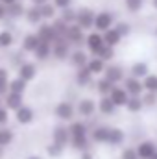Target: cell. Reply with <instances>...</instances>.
<instances>
[{
  "label": "cell",
  "mask_w": 157,
  "mask_h": 159,
  "mask_svg": "<svg viewBox=\"0 0 157 159\" xmlns=\"http://www.w3.org/2000/svg\"><path fill=\"white\" fill-rule=\"evenodd\" d=\"M70 54H72V46H70V43L67 39H57L52 44V57L56 61H59V63L69 61Z\"/></svg>",
  "instance_id": "5b68a950"
},
{
  "label": "cell",
  "mask_w": 157,
  "mask_h": 159,
  "mask_svg": "<svg viewBox=\"0 0 157 159\" xmlns=\"http://www.w3.org/2000/svg\"><path fill=\"white\" fill-rule=\"evenodd\" d=\"M96 106H98V113L102 115V117H115L117 115V106H115V102L109 98V96H100L98 98V102H96Z\"/></svg>",
  "instance_id": "d6986e66"
},
{
  "label": "cell",
  "mask_w": 157,
  "mask_h": 159,
  "mask_svg": "<svg viewBox=\"0 0 157 159\" xmlns=\"http://www.w3.org/2000/svg\"><path fill=\"white\" fill-rule=\"evenodd\" d=\"M52 26L56 28V32H57L59 39H65V35H67V30H69V24H67L65 20H61L59 17H56V19L52 20Z\"/></svg>",
  "instance_id": "ab89813d"
},
{
  "label": "cell",
  "mask_w": 157,
  "mask_h": 159,
  "mask_svg": "<svg viewBox=\"0 0 157 159\" xmlns=\"http://www.w3.org/2000/svg\"><path fill=\"white\" fill-rule=\"evenodd\" d=\"M135 148H137V154L141 159H150L157 152V143L152 139H142L135 144Z\"/></svg>",
  "instance_id": "2e32d148"
},
{
  "label": "cell",
  "mask_w": 157,
  "mask_h": 159,
  "mask_svg": "<svg viewBox=\"0 0 157 159\" xmlns=\"http://www.w3.org/2000/svg\"><path fill=\"white\" fill-rule=\"evenodd\" d=\"M24 61H26V52H22V50H17V52L11 54V57H9V63H11L15 69H19Z\"/></svg>",
  "instance_id": "7bdbcfd3"
},
{
  "label": "cell",
  "mask_w": 157,
  "mask_h": 159,
  "mask_svg": "<svg viewBox=\"0 0 157 159\" xmlns=\"http://www.w3.org/2000/svg\"><path fill=\"white\" fill-rule=\"evenodd\" d=\"M24 106V94L20 93H13V91H7L4 94V107H7L11 113H15L19 107Z\"/></svg>",
  "instance_id": "e0dca14e"
},
{
  "label": "cell",
  "mask_w": 157,
  "mask_h": 159,
  "mask_svg": "<svg viewBox=\"0 0 157 159\" xmlns=\"http://www.w3.org/2000/svg\"><path fill=\"white\" fill-rule=\"evenodd\" d=\"M122 39H124V37L118 34V30L115 26L104 32V41H105V44H109V46H113V48H117L118 44L122 43Z\"/></svg>",
  "instance_id": "d6a6232c"
},
{
  "label": "cell",
  "mask_w": 157,
  "mask_h": 159,
  "mask_svg": "<svg viewBox=\"0 0 157 159\" xmlns=\"http://www.w3.org/2000/svg\"><path fill=\"white\" fill-rule=\"evenodd\" d=\"M105 46V41H104V34L98 32V30H91L85 37V50L91 54V56H98L100 50Z\"/></svg>",
  "instance_id": "3957f363"
},
{
  "label": "cell",
  "mask_w": 157,
  "mask_h": 159,
  "mask_svg": "<svg viewBox=\"0 0 157 159\" xmlns=\"http://www.w3.org/2000/svg\"><path fill=\"white\" fill-rule=\"evenodd\" d=\"M120 159H141L135 146H124L120 150Z\"/></svg>",
  "instance_id": "bcb514c9"
},
{
  "label": "cell",
  "mask_w": 157,
  "mask_h": 159,
  "mask_svg": "<svg viewBox=\"0 0 157 159\" xmlns=\"http://www.w3.org/2000/svg\"><path fill=\"white\" fill-rule=\"evenodd\" d=\"M109 128L107 124H96L92 129H91V141L92 144H105L107 143V137H109Z\"/></svg>",
  "instance_id": "ac0fdd59"
},
{
  "label": "cell",
  "mask_w": 157,
  "mask_h": 159,
  "mask_svg": "<svg viewBox=\"0 0 157 159\" xmlns=\"http://www.w3.org/2000/svg\"><path fill=\"white\" fill-rule=\"evenodd\" d=\"M94 19H96V11H92L91 7H79L76 24H79L85 32H91L94 30Z\"/></svg>",
  "instance_id": "ba28073f"
},
{
  "label": "cell",
  "mask_w": 157,
  "mask_h": 159,
  "mask_svg": "<svg viewBox=\"0 0 157 159\" xmlns=\"http://www.w3.org/2000/svg\"><path fill=\"white\" fill-rule=\"evenodd\" d=\"M37 74H39V69H37V65L34 63V61H24L19 69H17V76L19 78H22L24 81H34V80L37 78Z\"/></svg>",
  "instance_id": "9a60e30c"
},
{
  "label": "cell",
  "mask_w": 157,
  "mask_h": 159,
  "mask_svg": "<svg viewBox=\"0 0 157 159\" xmlns=\"http://www.w3.org/2000/svg\"><path fill=\"white\" fill-rule=\"evenodd\" d=\"M152 6H154V9L157 11V0H152Z\"/></svg>",
  "instance_id": "9f6ffc18"
},
{
  "label": "cell",
  "mask_w": 157,
  "mask_h": 159,
  "mask_svg": "<svg viewBox=\"0 0 157 159\" xmlns=\"http://www.w3.org/2000/svg\"><path fill=\"white\" fill-rule=\"evenodd\" d=\"M37 35H39L41 41H44V43H50V44H54L56 41L59 39V35H57V32H56V28L52 26V22H41L39 26H37V32H35Z\"/></svg>",
  "instance_id": "4fadbf2b"
},
{
  "label": "cell",
  "mask_w": 157,
  "mask_h": 159,
  "mask_svg": "<svg viewBox=\"0 0 157 159\" xmlns=\"http://www.w3.org/2000/svg\"><path fill=\"white\" fill-rule=\"evenodd\" d=\"M39 35L35 34V32H30V34H26L22 41H20V50L22 52H26V54H34L35 50H37V46H39Z\"/></svg>",
  "instance_id": "44dd1931"
},
{
  "label": "cell",
  "mask_w": 157,
  "mask_h": 159,
  "mask_svg": "<svg viewBox=\"0 0 157 159\" xmlns=\"http://www.w3.org/2000/svg\"><path fill=\"white\" fill-rule=\"evenodd\" d=\"M126 139H128L126 129H122V128H118V126H111V128H109V137H107L105 146H109V148H120V146L126 144Z\"/></svg>",
  "instance_id": "7c38bea8"
},
{
  "label": "cell",
  "mask_w": 157,
  "mask_h": 159,
  "mask_svg": "<svg viewBox=\"0 0 157 159\" xmlns=\"http://www.w3.org/2000/svg\"><path fill=\"white\" fill-rule=\"evenodd\" d=\"M78 159H96V157H94V152L92 150H83V152H79Z\"/></svg>",
  "instance_id": "f907efd6"
},
{
  "label": "cell",
  "mask_w": 157,
  "mask_h": 159,
  "mask_svg": "<svg viewBox=\"0 0 157 159\" xmlns=\"http://www.w3.org/2000/svg\"><path fill=\"white\" fill-rule=\"evenodd\" d=\"M4 6H11V4H15V2H19V0H0Z\"/></svg>",
  "instance_id": "db71d44e"
},
{
  "label": "cell",
  "mask_w": 157,
  "mask_h": 159,
  "mask_svg": "<svg viewBox=\"0 0 157 159\" xmlns=\"http://www.w3.org/2000/svg\"><path fill=\"white\" fill-rule=\"evenodd\" d=\"M105 67H107V63H105L102 57H98V56H91V59H89V63H87V69L91 70V74H92L94 78L104 76Z\"/></svg>",
  "instance_id": "4316f807"
},
{
  "label": "cell",
  "mask_w": 157,
  "mask_h": 159,
  "mask_svg": "<svg viewBox=\"0 0 157 159\" xmlns=\"http://www.w3.org/2000/svg\"><path fill=\"white\" fill-rule=\"evenodd\" d=\"M4 106V96H0V107Z\"/></svg>",
  "instance_id": "6f0895ef"
},
{
  "label": "cell",
  "mask_w": 157,
  "mask_h": 159,
  "mask_svg": "<svg viewBox=\"0 0 157 159\" xmlns=\"http://www.w3.org/2000/svg\"><path fill=\"white\" fill-rule=\"evenodd\" d=\"M6 19H7V7L0 2V22H4Z\"/></svg>",
  "instance_id": "816d5d0a"
},
{
  "label": "cell",
  "mask_w": 157,
  "mask_h": 159,
  "mask_svg": "<svg viewBox=\"0 0 157 159\" xmlns=\"http://www.w3.org/2000/svg\"><path fill=\"white\" fill-rule=\"evenodd\" d=\"M9 119H11V111L2 106V107H0V128H2V126H7V124H9Z\"/></svg>",
  "instance_id": "c3c4849f"
},
{
  "label": "cell",
  "mask_w": 157,
  "mask_h": 159,
  "mask_svg": "<svg viewBox=\"0 0 157 159\" xmlns=\"http://www.w3.org/2000/svg\"><path fill=\"white\" fill-rule=\"evenodd\" d=\"M34 6H43V4H46V2H50V0H30Z\"/></svg>",
  "instance_id": "f5cc1de1"
},
{
  "label": "cell",
  "mask_w": 157,
  "mask_h": 159,
  "mask_svg": "<svg viewBox=\"0 0 157 159\" xmlns=\"http://www.w3.org/2000/svg\"><path fill=\"white\" fill-rule=\"evenodd\" d=\"M109 98L115 102L117 107H126V104H128V100H129V93H128L122 85H115L113 91H111V94H109Z\"/></svg>",
  "instance_id": "cb8c5ba5"
},
{
  "label": "cell",
  "mask_w": 157,
  "mask_h": 159,
  "mask_svg": "<svg viewBox=\"0 0 157 159\" xmlns=\"http://www.w3.org/2000/svg\"><path fill=\"white\" fill-rule=\"evenodd\" d=\"M85 37H87V34H85V30H83L79 24H69V30H67L65 39L70 43V46L81 48V46L85 44Z\"/></svg>",
  "instance_id": "52a82bcc"
},
{
  "label": "cell",
  "mask_w": 157,
  "mask_h": 159,
  "mask_svg": "<svg viewBox=\"0 0 157 159\" xmlns=\"http://www.w3.org/2000/svg\"><path fill=\"white\" fill-rule=\"evenodd\" d=\"M26 159H44V157H41V156H37V154H32V156H28Z\"/></svg>",
  "instance_id": "11a10c76"
},
{
  "label": "cell",
  "mask_w": 157,
  "mask_h": 159,
  "mask_svg": "<svg viewBox=\"0 0 157 159\" xmlns=\"http://www.w3.org/2000/svg\"><path fill=\"white\" fill-rule=\"evenodd\" d=\"M142 102H144V107H155L157 106V93L144 91L142 93Z\"/></svg>",
  "instance_id": "f6af8a7d"
},
{
  "label": "cell",
  "mask_w": 157,
  "mask_h": 159,
  "mask_svg": "<svg viewBox=\"0 0 157 159\" xmlns=\"http://www.w3.org/2000/svg\"><path fill=\"white\" fill-rule=\"evenodd\" d=\"M34 57H35L37 61H48V59L52 57V44L41 41L39 46H37V50L34 52Z\"/></svg>",
  "instance_id": "4dcf8cb0"
},
{
  "label": "cell",
  "mask_w": 157,
  "mask_h": 159,
  "mask_svg": "<svg viewBox=\"0 0 157 159\" xmlns=\"http://www.w3.org/2000/svg\"><path fill=\"white\" fill-rule=\"evenodd\" d=\"M2 150H4V148H0V156H2Z\"/></svg>",
  "instance_id": "94428289"
},
{
  "label": "cell",
  "mask_w": 157,
  "mask_h": 159,
  "mask_svg": "<svg viewBox=\"0 0 157 159\" xmlns=\"http://www.w3.org/2000/svg\"><path fill=\"white\" fill-rule=\"evenodd\" d=\"M128 93H129V96H142V93H144V83H142V80L139 78H133V76H126L124 81L120 83Z\"/></svg>",
  "instance_id": "5bb4252c"
},
{
  "label": "cell",
  "mask_w": 157,
  "mask_h": 159,
  "mask_svg": "<svg viewBox=\"0 0 157 159\" xmlns=\"http://www.w3.org/2000/svg\"><path fill=\"white\" fill-rule=\"evenodd\" d=\"M150 159H157V152H155V154H154V156H152Z\"/></svg>",
  "instance_id": "680465c9"
},
{
  "label": "cell",
  "mask_w": 157,
  "mask_h": 159,
  "mask_svg": "<svg viewBox=\"0 0 157 159\" xmlns=\"http://www.w3.org/2000/svg\"><path fill=\"white\" fill-rule=\"evenodd\" d=\"M129 115H139L142 109H144V102H142V96H129L126 107H124Z\"/></svg>",
  "instance_id": "f546056e"
},
{
  "label": "cell",
  "mask_w": 157,
  "mask_h": 159,
  "mask_svg": "<svg viewBox=\"0 0 157 159\" xmlns=\"http://www.w3.org/2000/svg\"><path fill=\"white\" fill-rule=\"evenodd\" d=\"M61 20H65L67 24H76V19H78V9H74L72 6L67 7V9H61L59 15H57Z\"/></svg>",
  "instance_id": "74e56055"
},
{
  "label": "cell",
  "mask_w": 157,
  "mask_h": 159,
  "mask_svg": "<svg viewBox=\"0 0 157 159\" xmlns=\"http://www.w3.org/2000/svg\"><path fill=\"white\" fill-rule=\"evenodd\" d=\"M15 141V131L9 126H2L0 128V148H7L11 146Z\"/></svg>",
  "instance_id": "1f68e13d"
},
{
  "label": "cell",
  "mask_w": 157,
  "mask_h": 159,
  "mask_svg": "<svg viewBox=\"0 0 157 159\" xmlns=\"http://www.w3.org/2000/svg\"><path fill=\"white\" fill-rule=\"evenodd\" d=\"M35 109L32 107V106H28V104H24L22 107H19L15 113H13V119L15 122L19 124V126H30L34 120H35Z\"/></svg>",
  "instance_id": "9c48e42d"
},
{
  "label": "cell",
  "mask_w": 157,
  "mask_h": 159,
  "mask_svg": "<svg viewBox=\"0 0 157 159\" xmlns=\"http://www.w3.org/2000/svg\"><path fill=\"white\" fill-rule=\"evenodd\" d=\"M69 129H70V135H89L91 133V128L87 124V120L83 119H74L72 122H69Z\"/></svg>",
  "instance_id": "83f0119b"
},
{
  "label": "cell",
  "mask_w": 157,
  "mask_h": 159,
  "mask_svg": "<svg viewBox=\"0 0 157 159\" xmlns=\"http://www.w3.org/2000/svg\"><path fill=\"white\" fill-rule=\"evenodd\" d=\"M13 44H15V34L9 28L0 30V50H9Z\"/></svg>",
  "instance_id": "836d02e7"
},
{
  "label": "cell",
  "mask_w": 157,
  "mask_h": 159,
  "mask_svg": "<svg viewBox=\"0 0 157 159\" xmlns=\"http://www.w3.org/2000/svg\"><path fill=\"white\" fill-rule=\"evenodd\" d=\"M39 7H41V13H43V19H44V20H50V22H52V20L57 17V11H59V9H57L52 2H46V4H43Z\"/></svg>",
  "instance_id": "8d00e7d4"
},
{
  "label": "cell",
  "mask_w": 157,
  "mask_h": 159,
  "mask_svg": "<svg viewBox=\"0 0 157 159\" xmlns=\"http://www.w3.org/2000/svg\"><path fill=\"white\" fill-rule=\"evenodd\" d=\"M9 91L26 94V91H28V81H24V80L19 78V76H15V78L9 80Z\"/></svg>",
  "instance_id": "d590c367"
},
{
  "label": "cell",
  "mask_w": 157,
  "mask_h": 159,
  "mask_svg": "<svg viewBox=\"0 0 157 159\" xmlns=\"http://www.w3.org/2000/svg\"><path fill=\"white\" fill-rule=\"evenodd\" d=\"M76 113H78L79 119L89 120L92 119L96 113H98V106H96V100L89 98V96H83L76 100Z\"/></svg>",
  "instance_id": "7a4b0ae2"
},
{
  "label": "cell",
  "mask_w": 157,
  "mask_h": 159,
  "mask_svg": "<svg viewBox=\"0 0 157 159\" xmlns=\"http://www.w3.org/2000/svg\"><path fill=\"white\" fill-rule=\"evenodd\" d=\"M129 76L133 78H139V80H144L148 74H150V65L146 61H133L129 65V70H128Z\"/></svg>",
  "instance_id": "603a6c76"
},
{
  "label": "cell",
  "mask_w": 157,
  "mask_h": 159,
  "mask_svg": "<svg viewBox=\"0 0 157 159\" xmlns=\"http://www.w3.org/2000/svg\"><path fill=\"white\" fill-rule=\"evenodd\" d=\"M128 74H126V70H124V67L122 65H117V63H107V67H105V70H104V78H107L111 83H115V85H120L124 78H126Z\"/></svg>",
  "instance_id": "30bf717a"
},
{
  "label": "cell",
  "mask_w": 157,
  "mask_h": 159,
  "mask_svg": "<svg viewBox=\"0 0 157 159\" xmlns=\"http://www.w3.org/2000/svg\"><path fill=\"white\" fill-rule=\"evenodd\" d=\"M117 24V19H115V13L113 11H107V9H104V11H98L96 13V19H94V30H98V32H105V30H109V28H113Z\"/></svg>",
  "instance_id": "8992f818"
},
{
  "label": "cell",
  "mask_w": 157,
  "mask_h": 159,
  "mask_svg": "<svg viewBox=\"0 0 157 159\" xmlns=\"http://www.w3.org/2000/svg\"><path fill=\"white\" fill-rule=\"evenodd\" d=\"M144 7V0H126V9L129 13H139Z\"/></svg>",
  "instance_id": "ee69618b"
},
{
  "label": "cell",
  "mask_w": 157,
  "mask_h": 159,
  "mask_svg": "<svg viewBox=\"0 0 157 159\" xmlns=\"http://www.w3.org/2000/svg\"><path fill=\"white\" fill-rule=\"evenodd\" d=\"M91 135H70V148L74 152H83V150H91Z\"/></svg>",
  "instance_id": "7402d4cb"
},
{
  "label": "cell",
  "mask_w": 157,
  "mask_h": 159,
  "mask_svg": "<svg viewBox=\"0 0 157 159\" xmlns=\"http://www.w3.org/2000/svg\"><path fill=\"white\" fill-rule=\"evenodd\" d=\"M7 7V19L9 20H17V19H22L24 15H26V6L19 0V2H15V4H11V6H6Z\"/></svg>",
  "instance_id": "f1b7e54d"
},
{
  "label": "cell",
  "mask_w": 157,
  "mask_h": 159,
  "mask_svg": "<svg viewBox=\"0 0 157 159\" xmlns=\"http://www.w3.org/2000/svg\"><path fill=\"white\" fill-rule=\"evenodd\" d=\"M115 56H117V52H115V48L109 46V44H105V46L100 50V54H98V57H102L105 63H111V61L115 59Z\"/></svg>",
  "instance_id": "b9f144b4"
},
{
  "label": "cell",
  "mask_w": 157,
  "mask_h": 159,
  "mask_svg": "<svg viewBox=\"0 0 157 159\" xmlns=\"http://www.w3.org/2000/svg\"><path fill=\"white\" fill-rule=\"evenodd\" d=\"M91 59V54L83 48H72V54L69 57V63L74 67V69H79V67H85Z\"/></svg>",
  "instance_id": "ffe728a7"
},
{
  "label": "cell",
  "mask_w": 157,
  "mask_h": 159,
  "mask_svg": "<svg viewBox=\"0 0 157 159\" xmlns=\"http://www.w3.org/2000/svg\"><path fill=\"white\" fill-rule=\"evenodd\" d=\"M44 152H46V156H48L50 159H59L63 154H65V146H61V144L50 141V143L44 146Z\"/></svg>",
  "instance_id": "e575fe53"
},
{
  "label": "cell",
  "mask_w": 157,
  "mask_h": 159,
  "mask_svg": "<svg viewBox=\"0 0 157 159\" xmlns=\"http://www.w3.org/2000/svg\"><path fill=\"white\" fill-rule=\"evenodd\" d=\"M52 4L61 11V9H67V7H70L72 6V0H52Z\"/></svg>",
  "instance_id": "681fc988"
},
{
  "label": "cell",
  "mask_w": 157,
  "mask_h": 159,
  "mask_svg": "<svg viewBox=\"0 0 157 159\" xmlns=\"http://www.w3.org/2000/svg\"><path fill=\"white\" fill-rule=\"evenodd\" d=\"M24 19H26V22L30 24V26H39L41 22H44V19H43V13H41V7L39 6H30V7H26V15H24Z\"/></svg>",
  "instance_id": "484cf974"
},
{
  "label": "cell",
  "mask_w": 157,
  "mask_h": 159,
  "mask_svg": "<svg viewBox=\"0 0 157 159\" xmlns=\"http://www.w3.org/2000/svg\"><path fill=\"white\" fill-rule=\"evenodd\" d=\"M50 137L54 143L61 144V146H70V129H69V124L65 122H59L56 126H52V131H50Z\"/></svg>",
  "instance_id": "277c9868"
},
{
  "label": "cell",
  "mask_w": 157,
  "mask_h": 159,
  "mask_svg": "<svg viewBox=\"0 0 157 159\" xmlns=\"http://www.w3.org/2000/svg\"><path fill=\"white\" fill-rule=\"evenodd\" d=\"M113 87H115V83H111L109 80L104 78V76H98L94 80V83H92V89L98 93V96H109Z\"/></svg>",
  "instance_id": "d4e9b609"
},
{
  "label": "cell",
  "mask_w": 157,
  "mask_h": 159,
  "mask_svg": "<svg viewBox=\"0 0 157 159\" xmlns=\"http://www.w3.org/2000/svg\"><path fill=\"white\" fill-rule=\"evenodd\" d=\"M9 70L7 67H0V96H4L9 91Z\"/></svg>",
  "instance_id": "f35d334b"
},
{
  "label": "cell",
  "mask_w": 157,
  "mask_h": 159,
  "mask_svg": "<svg viewBox=\"0 0 157 159\" xmlns=\"http://www.w3.org/2000/svg\"><path fill=\"white\" fill-rule=\"evenodd\" d=\"M144 83V91H150V93H157V74L150 72L146 78L142 80Z\"/></svg>",
  "instance_id": "60d3db41"
},
{
  "label": "cell",
  "mask_w": 157,
  "mask_h": 159,
  "mask_svg": "<svg viewBox=\"0 0 157 159\" xmlns=\"http://www.w3.org/2000/svg\"><path fill=\"white\" fill-rule=\"evenodd\" d=\"M155 37H157V26H155Z\"/></svg>",
  "instance_id": "91938a15"
},
{
  "label": "cell",
  "mask_w": 157,
  "mask_h": 159,
  "mask_svg": "<svg viewBox=\"0 0 157 159\" xmlns=\"http://www.w3.org/2000/svg\"><path fill=\"white\" fill-rule=\"evenodd\" d=\"M92 83H94V76L91 74V70L87 69V65L76 69V72H74V85L78 89H87V87L92 89Z\"/></svg>",
  "instance_id": "8fae6325"
},
{
  "label": "cell",
  "mask_w": 157,
  "mask_h": 159,
  "mask_svg": "<svg viewBox=\"0 0 157 159\" xmlns=\"http://www.w3.org/2000/svg\"><path fill=\"white\" fill-rule=\"evenodd\" d=\"M54 117L59 120V122H72L74 119H78V113H76V104L70 102V100H61L54 106Z\"/></svg>",
  "instance_id": "6da1fadb"
},
{
  "label": "cell",
  "mask_w": 157,
  "mask_h": 159,
  "mask_svg": "<svg viewBox=\"0 0 157 159\" xmlns=\"http://www.w3.org/2000/svg\"><path fill=\"white\" fill-rule=\"evenodd\" d=\"M115 28L118 30V34L122 35V37H128V35H131V24L129 22H126V20H118L117 24H115Z\"/></svg>",
  "instance_id": "7dc6e473"
}]
</instances>
